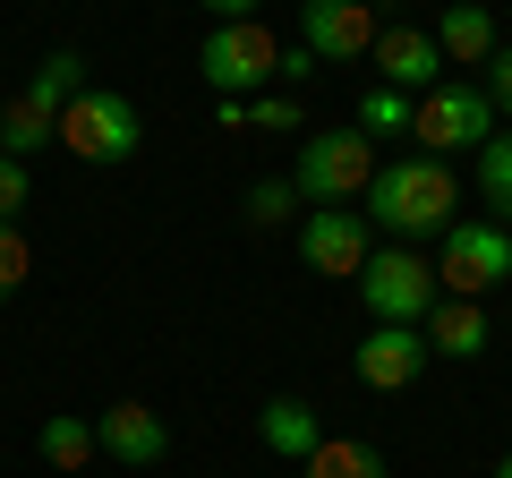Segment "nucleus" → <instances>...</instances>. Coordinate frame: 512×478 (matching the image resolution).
<instances>
[{
  "mask_svg": "<svg viewBox=\"0 0 512 478\" xmlns=\"http://www.w3.org/2000/svg\"><path fill=\"white\" fill-rule=\"evenodd\" d=\"M248 120H256V129H299V94H282V86L248 94Z\"/></svg>",
  "mask_w": 512,
  "mask_h": 478,
  "instance_id": "nucleus-24",
  "label": "nucleus"
},
{
  "mask_svg": "<svg viewBox=\"0 0 512 478\" xmlns=\"http://www.w3.org/2000/svg\"><path fill=\"white\" fill-rule=\"evenodd\" d=\"M299 470H308V478H384V453L367 436H325Z\"/></svg>",
  "mask_w": 512,
  "mask_h": 478,
  "instance_id": "nucleus-18",
  "label": "nucleus"
},
{
  "mask_svg": "<svg viewBox=\"0 0 512 478\" xmlns=\"http://www.w3.org/2000/svg\"><path fill=\"white\" fill-rule=\"evenodd\" d=\"M256 444H265V453H282V461H308L316 444H325V419H316L299 393H274V402L256 410Z\"/></svg>",
  "mask_w": 512,
  "mask_h": 478,
  "instance_id": "nucleus-13",
  "label": "nucleus"
},
{
  "mask_svg": "<svg viewBox=\"0 0 512 478\" xmlns=\"http://www.w3.org/2000/svg\"><path fill=\"white\" fill-rule=\"evenodd\" d=\"M359 214L376 222V231H393V239H427V231L444 239L461 222V180H453V163H436V154L410 146V154H393V163H376Z\"/></svg>",
  "mask_w": 512,
  "mask_h": 478,
  "instance_id": "nucleus-1",
  "label": "nucleus"
},
{
  "mask_svg": "<svg viewBox=\"0 0 512 478\" xmlns=\"http://www.w3.org/2000/svg\"><path fill=\"white\" fill-rule=\"evenodd\" d=\"M60 146L77 154V163H128V154L146 146V129H137V103L111 86H86L69 111H60Z\"/></svg>",
  "mask_w": 512,
  "mask_h": 478,
  "instance_id": "nucleus-6",
  "label": "nucleus"
},
{
  "mask_svg": "<svg viewBox=\"0 0 512 478\" xmlns=\"http://www.w3.org/2000/svg\"><path fill=\"white\" fill-rule=\"evenodd\" d=\"M26 274H35V248H26V231L18 222H0V308L26 291Z\"/></svg>",
  "mask_w": 512,
  "mask_h": 478,
  "instance_id": "nucleus-23",
  "label": "nucleus"
},
{
  "mask_svg": "<svg viewBox=\"0 0 512 478\" xmlns=\"http://www.w3.org/2000/svg\"><path fill=\"white\" fill-rule=\"evenodd\" d=\"M43 146H60V120L43 103H26V94H9V103H0V154H9V163H35Z\"/></svg>",
  "mask_w": 512,
  "mask_h": 478,
  "instance_id": "nucleus-16",
  "label": "nucleus"
},
{
  "mask_svg": "<svg viewBox=\"0 0 512 478\" xmlns=\"http://www.w3.org/2000/svg\"><path fill=\"white\" fill-rule=\"evenodd\" d=\"M376 0H299V43L316 60H367L376 52Z\"/></svg>",
  "mask_w": 512,
  "mask_h": 478,
  "instance_id": "nucleus-10",
  "label": "nucleus"
},
{
  "mask_svg": "<svg viewBox=\"0 0 512 478\" xmlns=\"http://www.w3.org/2000/svg\"><path fill=\"white\" fill-rule=\"evenodd\" d=\"M18 214H26V163L0 154V222H18Z\"/></svg>",
  "mask_w": 512,
  "mask_h": 478,
  "instance_id": "nucleus-26",
  "label": "nucleus"
},
{
  "mask_svg": "<svg viewBox=\"0 0 512 478\" xmlns=\"http://www.w3.org/2000/svg\"><path fill=\"white\" fill-rule=\"evenodd\" d=\"M427 35H436L444 69H487V60H495V18L478 9V0H453V9H444Z\"/></svg>",
  "mask_w": 512,
  "mask_h": 478,
  "instance_id": "nucleus-14",
  "label": "nucleus"
},
{
  "mask_svg": "<svg viewBox=\"0 0 512 478\" xmlns=\"http://www.w3.org/2000/svg\"><path fill=\"white\" fill-rule=\"evenodd\" d=\"M487 103L512 111V43H495V60H487Z\"/></svg>",
  "mask_w": 512,
  "mask_h": 478,
  "instance_id": "nucleus-27",
  "label": "nucleus"
},
{
  "mask_svg": "<svg viewBox=\"0 0 512 478\" xmlns=\"http://www.w3.org/2000/svg\"><path fill=\"white\" fill-rule=\"evenodd\" d=\"M316 69H325V60H316L308 43H282V69H274V86H282V94H299V86H308Z\"/></svg>",
  "mask_w": 512,
  "mask_h": 478,
  "instance_id": "nucleus-25",
  "label": "nucleus"
},
{
  "mask_svg": "<svg viewBox=\"0 0 512 478\" xmlns=\"http://www.w3.org/2000/svg\"><path fill=\"white\" fill-rule=\"evenodd\" d=\"M478 197H487V205H495V222L512 231V137H504V129L478 146Z\"/></svg>",
  "mask_w": 512,
  "mask_h": 478,
  "instance_id": "nucleus-21",
  "label": "nucleus"
},
{
  "mask_svg": "<svg viewBox=\"0 0 512 478\" xmlns=\"http://www.w3.org/2000/svg\"><path fill=\"white\" fill-rule=\"evenodd\" d=\"M35 453L52 461V470H86L103 444H94V419H77V410H52V419L35 427Z\"/></svg>",
  "mask_w": 512,
  "mask_h": 478,
  "instance_id": "nucleus-17",
  "label": "nucleus"
},
{
  "mask_svg": "<svg viewBox=\"0 0 512 478\" xmlns=\"http://www.w3.org/2000/svg\"><path fill=\"white\" fill-rule=\"evenodd\" d=\"M197 9H205V18H214V26H231V18H256L265 0H197Z\"/></svg>",
  "mask_w": 512,
  "mask_h": 478,
  "instance_id": "nucleus-28",
  "label": "nucleus"
},
{
  "mask_svg": "<svg viewBox=\"0 0 512 478\" xmlns=\"http://www.w3.org/2000/svg\"><path fill=\"white\" fill-rule=\"evenodd\" d=\"M427 350L436 359H478L487 350V308L478 299H436L427 308Z\"/></svg>",
  "mask_w": 512,
  "mask_h": 478,
  "instance_id": "nucleus-15",
  "label": "nucleus"
},
{
  "mask_svg": "<svg viewBox=\"0 0 512 478\" xmlns=\"http://www.w3.org/2000/svg\"><path fill=\"white\" fill-rule=\"evenodd\" d=\"M376 86H402V94H427V86H444V52H436V35L427 26H410V18H384L376 26Z\"/></svg>",
  "mask_w": 512,
  "mask_h": 478,
  "instance_id": "nucleus-11",
  "label": "nucleus"
},
{
  "mask_svg": "<svg viewBox=\"0 0 512 478\" xmlns=\"http://www.w3.org/2000/svg\"><path fill=\"white\" fill-rule=\"evenodd\" d=\"M504 274H512V231L504 222H453L444 231V248H436L444 299H487Z\"/></svg>",
  "mask_w": 512,
  "mask_h": 478,
  "instance_id": "nucleus-8",
  "label": "nucleus"
},
{
  "mask_svg": "<svg viewBox=\"0 0 512 478\" xmlns=\"http://www.w3.org/2000/svg\"><path fill=\"white\" fill-rule=\"evenodd\" d=\"M487 137H495V103H487V86H470V77H444V86H427L419 111H410V146L436 154V163L478 154Z\"/></svg>",
  "mask_w": 512,
  "mask_h": 478,
  "instance_id": "nucleus-3",
  "label": "nucleus"
},
{
  "mask_svg": "<svg viewBox=\"0 0 512 478\" xmlns=\"http://www.w3.org/2000/svg\"><path fill=\"white\" fill-rule=\"evenodd\" d=\"M299 205H308V197H299L291 180H256L248 197H239V214H248V231H282V222H291Z\"/></svg>",
  "mask_w": 512,
  "mask_h": 478,
  "instance_id": "nucleus-22",
  "label": "nucleus"
},
{
  "mask_svg": "<svg viewBox=\"0 0 512 478\" xmlns=\"http://www.w3.org/2000/svg\"><path fill=\"white\" fill-rule=\"evenodd\" d=\"M197 69H205V86L214 94H265L274 86V69H282V43H274V26L265 18H231V26H214V35L197 43Z\"/></svg>",
  "mask_w": 512,
  "mask_h": 478,
  "instance_id": "nucleus-5",
  "label": "nucleus"
},
{
  "mask_svg": "<svg viewBox=\"0 0 512 478\" xmlns=\"http://www.w3.org/2000/svg\"><path fill=\"white\" fill-rule=\"evenodd\" d=\"M410 111H419V94H402V86H367L359 111H350V129H367V137H410Z\"/></svg>",
  "mask_w": 512,
  "mask_h": 478,
  "instance_id": "nucleus-20",
  "label": "nucleus"
},
{
  "mask_svg": "<svg viewBox=\"0 0 512 478\" xmlns=\"http://www.w3.org/2000/svg\"><path fill=\"white\" fill-rule=\"evenodd\" d=\"M495 478H512V453H504V461H495Z\"/></svg>",
  "mask_w": 512,
  "mask_h": 478,
  "instance_id": "nucleus-29",
  "label": "nucleus"
},
{
  "mask_svg": "<svg viewBox=\"0 0 512 478\" xmlns=\"http://www.w3.org/2000/svg\"><path fill=\"white\" fill-rule=\"evenodd\" d=\"M94 444H103L111 461H128V470H154V461L171 453V427H163V410H146V402H111L103 419H94Z\"/></svg>",
  "mask_w": 512,
  "mask_h": 478,
  "instance_id": "nucleus-12",
  "label": "nucleus"
},
{
  "mask_svg": "<svg viewBox=\"0 0 512 478\" xmlns=\"http://www.w3.org/2000/svg\"><path fill=\"white\" fill-rule=\"evenodd\" d=\"M367 257H376V222H367L359 205H308V214H299V265H308V274L359 282Z\"/></svg>",
  "mask_w": 512,
  "mask_h": 478,
  "instance_id": "nucleus-7",
  "label": "nucleus"
},
{
  "mask_svg": "<svg viewBox=\"0 0 512 478\" xmlns=\"http://www.w3.org/2000/svg\"><path fill=\"white\" fill-rule=\"evenodd\" d=\"M444 299V282H436V265L419 257V248H376L367 257V274H359V308L376 316V325H427V308Z\"/></svg>",
  "mask_w": 512,
  "mask_h": 478,
  "instance_id": "nucleus-4",
  "label": "nucleus"
},
{
  "mask_svg": "<svg viewBox=\"0 0 512 478\" xmlns=\"http://www.w3.org/2000/svg\"><path fill=\"white\" fill-rule=\"evenodd\" d=\"M376 137L367 129H316V137H299V163H291V188L308 205H350V197H367V180H376Z\"/></svg>",
  "mask_w": 512,
  "mask_h": 478,
  "instance_id": "nucleus-2",
  "label": "nucleus"
},
{
  "mask_svg": "<svg viewBox=\"0 0 512 478\" xmlns=\"http://www.w3.org/2000/svg\"><path fill=\"white\" fill-rule=\"evenodd\" d=\"M427 325H367V342L350 350V368H359V385L367 393H410L427 376Z\"/></svg>",
  "mask_w": 512,
  "mask_h": 478,
  "instance_id": "nucleus-9",
  "label": "nucleus"
},
{
  "mask_svg": "<svg viewBox=\"0 0 512 478\" xmlns=\"http://www.w3.org/2000/svg\"><path fill=\"white\" fill-rule=\"evenodd\" d=\"M77 94H86V60H77V52H52V60H35V77H26V103H43V111L60 120V111H69Z\"/></svg>",
  "mask_w": 512,
  "mask_h": 478,
  "instance_id": "nucleus-19",
  "label": "nucleus"
}]
</instances>
